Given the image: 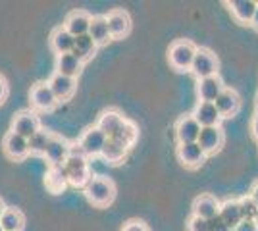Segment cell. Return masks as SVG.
Returning <instances> with one entry per match:
<instances>
[{
	"label": "cell",
	"instance_id": "cell-44",
	"mask_svg": "<svg viewBox=\"0 0 258 231\" xmlns=\"http://www.w3.org/2000/svg\"><path fill=\"white\" fill-rule=\"evenodd\" d=\"M0 231H4V229H2V225H0Z\"/></svg>",
	"mask_w": 258,
	"mask_h": 231
},
{
	"label": "cell",
	"instance_id": "cell-3",
	"mask_svg": "<svg viewBox=\"0 0 258 231\" xmlns=\"http://www.w3.org/2000/svg\"><path fill=\"white\" fill-rule=\"evenodd\" d=\"M195 52H197V46H195L191 41L179 39V41H175V43L170 46L168 58H170V64L173 66V69H177V71H187V69H191Z\"/></svg>",
	"mask_w": 258,
	"mask_h": 231
},
{
	"label": "cell",
	"instance_id": "cell-36",
	"mask_svg": "<svg viewBox=\"0 0 258 231\" xmlns=\"http://www.w3.org/2000/svg\"><path fill=\"white\" fill-rule=\"evenodd\" d=\"M233 231H258V225L252 220H243Z\"/></svg>",
	"mask_w": 258,
	"mask_h": 231
},
{
	"label": "cell",
	"instance_id": "cell-33",
	"mask_svg": "<svg viewBox=\"0 0 258 231\" xmlns=\"http://www.w3.org/2000/svg\"><path fill=\"white\" fill-rule=\"evenodd\" d=\"M187 231H210V227H208V220L191 216L189 221H187Z\"/></svg>",
	"mask_w": 258,
	"mask_h": 231
},
{
	"label": "cell",
	"instance_id": "cell-29",
	"mask_svg": "<svg viewBox=\"0 0 258 231\" xmlns=\"http://www.w3.org/2000/svg\"><path fill=\"white\" fill-rule=\"evenodd\" d=\"M137 137H139V129H137V125L133 123V121L125 120V123L121 125V129H119L114 137H110L112 141H116L118 144H121L123 148H131L133 144H135V141H137Z\"/></svg>",
	"mask_w": 258,
	"mask_h": 231
},
{
	"label": "cell",
	"instance_id": "cell-18",
	"mask_svg": "<svg viewBox=\"0 0 258 231\" xmlns=\"http://www.w3.org/2000/svg\"><path fill=\"white\" fill-rule=\"evenodd\" d=\"M220 220L226 223L229 229L233 231L243 221L241 216V206H239V198H227L224 202H220V210H218Z\"/></svg>",
	"mask_w": 258,
	"mask_h": 231
},
{
	"label": "cell",
	"instance_id": "cell-4",
	"mask_svg": "<svg viewBox=\"0 0 258 231\" xmlns=\"http://www.w3.org/2000/svg\"><path fill=\"white\" fill-rule=\"evenodd\" d=\"M218 67H220V62L212 50L208 48H197L193 58V64H191V73H193L197 79H205V77H212L218 75Z\"/></svg>",
	"mask_w": 258,
	"mask_h": 231
},
{
	"label": "cell",
	"instance_id": "cell-26",
	"mask_svg": "<svg viewBox=\"0 0 258 231\" xmlns=\"http://www.w3.org/2000/svg\"><path fill=\"white\" fill-rule=\"evenodd\" d=\"M97 44L95 41L87 35H81V37H76V44H74V50H72V54L76 56L77 60H81L83 64H85L87 60H91L93 56L97 54Z\"/></svg>",
	"mask_w": 258,
	"mask_h": 231
},
{
	"label": "cell",
	"instance_id": "cell-41",
	"mask_svg": "<svg viewBox=\"0 0 258 231\" xmlns=\"http://www.w3.org/2000/svg\"><path fill=\"white\" fill-rule=\"evenodd\" d=\"M6 208H8V206H6V204H4V200L0 198V218H2V214H4V210Z\"/></svg>",
	"mask_w": 258,
	"mask_h": 231
},
{
	"label": "cell",
	"instance_id": "cell-35",
	"mask_svg": "<svg viewBox=\"0 0 258 231\" xmlns=\"http://www.w3.org/2000/svg\"><path fill=\"white\" fill-rule=\"evenodd\" d=\"M121 231H149V227L139 220H133V221H127L125 225H123V229Z\"/></svg>",
	"mask_w": 258,
	"mask_h": 231
},
{
	"label": "cell",
	"instance_id": "cell-25",
	"mask_svg": "<svg viewBox=\"0 0 258 231\" xmlns=\"http://www.w3.org/2000/svg\"><path fill=\"white\" fill-rule=\"evenodd\" d=\"M81 69H83V62L77 60L72 52H70V54L56 56V73L72 77V79H77L79 73H81Z\"/></svg>",
	"mask_w": 258,
	"mask_h": 231
},
{
	"label": "cell",
	"instance_id": "cell-16",
	"mask_svg": "<svg viewBox=\"0 0 258 231\" xmlns=\"http://www.w3.org/2000/svg\"><path fill=\"white\" fill-rule=\"evenodd\" d=\"M91 22H93V18H91L85 10H74L68 14V18H66V22H64V27L70 35L81 37V35L89 33Z\"/></svg>",
	"mask_w": 258,
	"mask_h": 231
},
{
	"label": "cell",
	"instance_id": "cell-20",
	"mask_svg": "<svg viewBox=\"0 0 258 231\" xmlns=\"http://www.w3.org/2000/svg\"><path fill=\"white\" fill-rule=\"evenodd\" d=\"M220 210V200L212 195H201L193 200V216L203 218V220H212L218 216Z\"/></svg>",
	"mask_w": 258,
	"mask_h": 231
},
{
	"label": "cell",
	"instance_id": "cell-39",
	"mask_svg": "<svg viewBox=\"0 0 258 231\" xmlns=\"http://www.w3.org/2000/svg\"><path fill=\"white\" fill-rule=\"evenodd\" d=\"M248 197L252 198V200H254V202L258 204V181H254V183H252V187H250V193H248Z\"/></svg>",
	"mask_w": 258,
	"mask_h": 231
},
{
	"label": "cell",
	"instance_id": "cell-30",
	"mask_svg": "<svg viewBox=\"0 0 258 231\" xmlns=\"http://www.w3.org/2000/svg\"><path fill=\"white\" fill-rule=\"evenodd\" d=\"M100 156H102L106 162H110V164H121L123 158L127 156V148H123L121 144H118L116 141H112V139H106Z\"/></svg>",
	"mask_w": 258,
	"mask_h": 231
},
{
	"label": "cell",
	"instance_id": "cell-24",
	"mask_svg": "<svg viewBox=\"0 0 258 231\" xmlns=\"http://www.w3.org/2000/svg\"><path fill=\"white\" fill-rule=\"evenodd\" d=\"M44 185L46 189L54 193V195H58V193H62L70 183H68V176H66V170L64 166H48V172H46V176H44Z\"/></svg>",
	"mask_w": 258,
	"mask_h": 231
},
{
	"label": "cell",
	"instance_id": "cell-5",
	"mask_svg": "<svg viewBox=\"0 0 258 231\" xmlns=\"http://www.w3.org/2000/svg\"><path fill=\"white\" fill-rule=\"evenodd\" d=\"M201 125L197 123L193 116H181L179 120L175 121L173 125V131H175V139H177V144H185V143H197L199 141V135H201Z\"/></svg>",
	"mask_w": 258,
	"mask_h": 231
},
{
	"label": "cell",
	"instance_id": "cell-14",
	"mask_svg": "<svg viewBox=\"0 0 258 231\" xmlns=\"http://www.w3.org/2000/svg\"><path fill=\"white\" fill-rule=\"evenodd\" d=\"M224 89L226 85L220 75L205 77V79H199V83H197V93H199L201 102H216V99L222 95Z\"/></svg>",
	"mask_w": 258,
	"mask_h": 231
},
{
	"label": "cell",
	"instance_id": "cell-7",
	"mask_svg": "<svg viewBox=\"0 0 258 231\" xmlns=\"http://www.w3.org/2000/svg\"><path fill=\"white\" fill-rule=\"evenodd\" d=\"M104 143H106V135L100 131L98 127H91V129H87V131L81 135L77 146H79V150L89 158V156H98V154L102 152Z\"/></svg>",
	"mask_w": 258,
	"mask_h": 231
},
{
	"label": "cell",
	"instance_id": "cell-9",
	"mask_svg": "<svg viewBox=\"0 0 258 231\" xmlns=\"http://www.w3.org/2000/svg\"><path fill=\"white\" fill-rule=\"evenodd\" d=\"M177 160L181 162L185 168H201V166L205 164L206 160V152L201 148V144L199 143H185V144H177Z\"/></svg>",
	"mask_w": 258,
	"mask_h": 231
},
{
	"label": "cell",
	"instance_id": "cell-2",
	"mask_svg": "<svg viewBox=\"0 0 258 231\" xmlns=\"http://www.w3.org/2000/svg\"><path fill=\"white\" fill-rule=\"evenodd\" d=\"M85 197L93 206L104 208V206L114 202V198H116V185L108 177H91V181L85 185Z\"/></svg>",
	"mask_w": 258,
	"mask_h": 231
},
{
	"label": "cell",
	"instance_id": "cell-38",
	"mask_svg": "<svg viewBox=\"0 0 258 231\" xmlns=\"http://www.w3.org/2000/svg\"><path fill=\"white\" fill-rule=\"evenodd\" d=\"M250 131H252V137L258 141V112L254 114V118L250 121Z\"/></svg>",
	"mask_w": 258,
	"mask_h": 231
},
{
	"label": "cell",
	"instance_id": "cell-31",
	"mask_svg": "<svg viewBox=\"0 0 258 231\" xmlns=\"http://www.w3.org/2000/svg\"><path fill=\"white\" fill-rule=\"evenodd\" d=\"M54 133L46 131V129H39V131L33 135L31 139L27 141L29 143V154H39V156H44V152H46V146H48V143H50V139H52Z\"/></svg>",
	"mask_w": 258,
	"mask_h": 231
},
{
	"label": "cell",
	"instance_id": "cell-17",
	"mask_svg": "<svg viewBox=\"0 0 258 231\" xmlns=\"http://www.w3.org/2000/svg\"><path fill=\"white\" fill-rule=\"evenodd\" d=\"M191 116L197 120L201 127H218L222 121V116L216 110L214 102H201L199 100V104L195 106V112Z\"/></svg>",
	"mask_w": 258,
	"mask_h": 231
},
{
	"label": "cell",
	"instance_id": "cell-10",
	"mask_svg": "<svg viewBox=\"0 0 258 231\" xmlns=\"http://www.w3.org/2000/svg\"><path fill=\"white\" fill-rule=\"evenodd\" d=\"M106 18V23H108V31H110V37L112 39H123V37H127L129 31H131V18H129V14L125 10H112Z\"/></svg>",
	"mask_w": 258,
	"mask_h": 231
},
{
	"label": "cell",
	"instance_id": "cell-11",
	"mask_svg": "<svg viewBox=\"0 0 258 231\" xmlns=\"http://www.w3.org/2000/svg\"><path fill=\"white\" fill-rule=\"evenodd\" d=\"M2 150L12 160H23L29 154V143H27V139H23L22 135L8 131L2 139Z\"/></svg>",
	"mask_w": 258,
	"mask_h": 231
},
{
	"label": "cell",
	"instance_id": "cell-32",
	"mask_svg": "<svg viewBox=\"0 0 258 231\" xmlns=\"http://www.w3.org/2000/svg\"><path fill=\"white\" fill-rule=\"evenodd\" d=\"M239 206H241V216H243V220L254 221V218H256V214H258V204L252 198L248 197V195L243 198H239Z\"/></svg>",
	"mask_w": 258,
	"mask_h": 231
},
{
	"label": "cell",
	"instance_id": "cell-42",
	"mask_svg": "<svg viewBox=\"0 0 258 231\" xmlns=\"http://www.w3.org/2000/svg\"><path fill=\"white\" fill-rule=\"evenodd\" d=\"M254 223H256V225H258V214H256V218H254Z\"/></svg>",
	"mask_w": 258,
	"mask_h": 231
},
{
	"label": "cell",
	"instance_id": "cell-6",
	"mask_svg": "<svg viewBox=\"0 0 258 231\" xmlns=\"http://www.w3.org/2000/svg\"><path fill=\"white\" fill-rule=\"evenodd\" d=\"M41 129V120L35 112H20L16 114V118L12 121V129L10 131L22 135L23 139H31L35 133Z\"/></svg>",
	"mask_w": 258,
	"mask_h": 231
},
{
	"label": "cell",
	"instance_id": "cell-34",
	"mask_svg": "<svg viewBox=\"0 0 258 231\" xmlns=\"http://www.w3.org/2000/svg\"><path fill=\"white\" fill-rule=\"evenodd\" d=\"M208 227H210V231H231L224 221L220 220V216H214L212 220H208Z\"/></svg>",
	"mask_w": 258,
	"mask_h": 231
},
{
	"label": "cell",
	"instance_id": "cell-23",
	"mask_svg": "<svg viewBox=\"0 0 258 231\" xmlns=\"http://www.w3.org/2000/svg\"><path fill=\"white\" fill-rule=\"evenodd\" d=\"M74 44H76V37L70 35L66 31V27H56L50 35V48H52L56 56L60 54H70L74 50Z\"/></svg>",
	"mask_w": 258,
	"mask_h": 231
},
{
	"label": "cell",
	"instance_id": "cell-15",
	"mask_svg": "<svg viewBox=\"0 0 258 231\" xmlns=\"http://www.w3.org/2000/svg\"><path fill=\"white\" fill-rule=\"evenodd\" d=\"M48 87L52 91V95L56 97V100H70L74 97L77 89V79H72V77L60 75V73H54L48 81Z\"/></svg>",
	"mask_w": 258,
	"mask_h": 231
},
{
	"label": "cell",
	"instance_id": "cell-1",
	"mask_svg": "<svg viewBox=\"0 0 258 231\" xmlns=\"http://www.w3.org/2000/svg\"><path fill=\"white\" fill-rule=\"evenodd\" d=\"M66 176H68V183L74 187H83L91 181V170H89V160L77 144H72V152L64 162Z\"/></svg>",
	"mask_w": 258,
	"mask_h": 231
},
{
	"label": "cell",
	"instance_id": "cell-37",
	"mask_svg": "<svg viewBox=\"0 0 258 231\" xmlns=\"http://www.w3.org/2000/svg\"><path fill=\"white\" fill-rule=\"evenodd\" d=\"M6 97H8V81L0 75V104L6 100Z\"/></svg>",
	"mask_w": 258,
	"mask_h": 231
},
{
	"label": "cell",
	"instance_id": "cell-22",
	"mask_svg": "<svg viewBox=\"0 0 258 231\" xmlns=\"http://www.w3.org/2000/svg\"><path fill=\"white\" fill-rule=\"evenodd\" d=\"M226 6L229 8L231 16L237 22L250 25V20L258 8V2H254V0H231V2H226Z\"/></svg>",
	"mask_w": 258,
	"mask_h": 231
},
{
	"label": "cell",
	"instance_id": "cell-28",
	"mask_svg": "<svg viewBox=\"0 0 258 231\" xmlns=\"http://www.w3.org/2000/svg\"><path fill=\"white\" fill-rule=\"evenodd\" d=\"M0 225L4 231H23L25 227V216L18 208L8 206L4 210L2 218H0Z\"/></svg>",
	"mask_w": 258,
	"mask_h": 231
},
{
	"label": "cell",
	"instance_id": "cell-13",
	"mask_svg": "<svg viewBox=\"0 0 258 231\" xmlns=\"http://www.w3.org/2000/svg\"><path fill=\"white\" fill-rule=\"evenodd\" d=\"M224 131L222 127H203L201 129V135H199V141L197 143L201 144V148L206 152V156L210 154H216L222 146H224Z\"/></svg>",
	"mask_w": 258,
	"mask_h": 231
},
{
	"label": "cell",
	"instance_id": "cell-40",
	"mask_svg": "<svg viewBox=\"0 0 258 231\" xmlns=\"http://www.w3.org/2000/svg\"><path fill=\"white\" fill-rule=\"evenodd\" d=\"M250 25H252V29L258 31V8H256V12H254V16H252V20H250Z\"/></svg>",
	"mask_w": 258,
	"mask_h": 231
},
{
	"label": "cell",
	"instance_id": "cell-21",
	"mask_svg": "<svg viewBox=\"0 0 258 231\" xmlns=\"http://www.w3.org/2000/svg\"><path fill=\"white\" fill-rule=\"evenodd\" d=\"M123 123H125V118L118 110H106L100 114L97 127L106 135V139H110V137H114L121 129Z\"/></svg>",
	"mask_w": 258,
	"mask_h": 231
},
{
	"label": "cell",
	"instance_id": "cell-27",
	"mask_svg": "<svg viewBox=\"0 0 258 231\" xmlns=\"http://www.w3.org/2000/svg\"><path fill=\"white\" fill-rule=\"evenodd\" d=\"M89 37L95 41L97 46H102V44H106L108 41H112L110 31H108L106 18H104V16H95V18H93L91 27H89Z\"/></svg>",
	"mask_w": 258,
	"mask_h": 231
},
{
	"label": "cell",
	"instance_id": "cell-43",
	"mask_svg": "<svg viewBox=\"0 0 258 231\" xmlns=\"http://www.w3.org/2000/svg\"><path fill=\"white\" fill-rule=\"evenodd\" d=\"M256 112H258V95H256Z\"/></svg>",
	"mask_w": 258,
	"mask_h": 231
},
{
	"label": "cell",
	"instance_id": "cell-8",
	"mask_svg": "<svg viewBox=\"0 0 258 231\" xmlns=\"http://www.w3.org/2000/svg\"><path fill=\"white\" fill-rule=\"evenodd\" d=\"M70 152H72V143L60 135H52L50 143L46 146L44 158L48 160V166H64Z\"/></svg>",
	"mask_w": 258,
	"mask_h": 231
},
{
	"label": "cell",
	"instance_id": "cell-12",
	"mask_svg": "<svg viewBox=\"0 0 258 231\" xmlns=\"http://www.w3.org/2000/svg\"><path fill=\"white\" fill-rule=\"evenodd\" d=\"M214 106L222 118H233L241 108V97L237 91L226 87L222 91V95L216 99Z\"/></svg>",
	"mask_w": 258,
	"mask_h": 231
},
{
	"label": "cell",
	"instance_id": "cell-19",
	"mask_svg": "<svg viewBox=\"0 0 258 231\" xmlns=\"http://www.w3.org/2000/svg\"><path fill=\"white\" fill-rule=\"evenodd\" d=\"M31 104L37 110H52L56 106V97L52 95V91L48 87V83H37L31 89Z\"/></svg>",
	"mask_w": 258,
	"mask_h": 231
}]
</instances>
